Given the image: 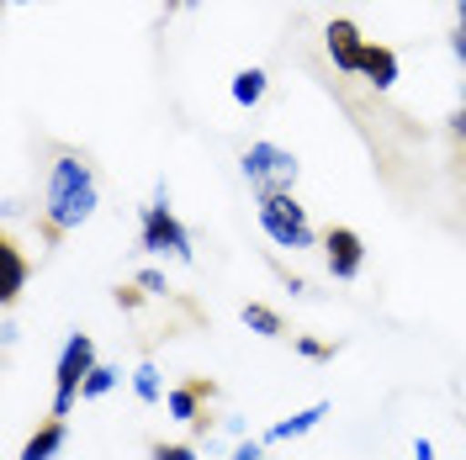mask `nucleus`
Wrapping results in <instances>:
<instances>
[{
    "mask_svg": "<svg viewBox=\"0 0 466 460\" xmlns=\"http://www.w3.org/2000/svg\"><path fill=\"white\" fill-rule=\"evenodd\" d=\"M138 302H144V291H133V286L116 291V307H138Z\"/></svg>",
    "mask_w": 466,
    "mask_h": 460,
    "instance_id": "nucleus-21",
    "label": "nucleus"
},
{
    "mask_svg": "<svg viewBox=\"0 0 466 460\" xmlns=\"http://www.w3.org/2000/svg\"><path fill=\"white\" fill-rule=\"evenodd\" d=\"M255 212H260V228L270 244H281V249H313V223H308V206L297 202L291 191H276V196H260L255 202Z\"/></svg>",
    "mask_w": 466,
    "mask_h": 460,
    "instance_id": "nucleus-2",
    "label": "nucleus"
},
{
    "mask_svg": "<svg viewBox=\"0 0 466 460\" xmlns=\"http://www.w3.org/2000/svg\"><path fill=\"white\" fill-rule=\"evenodd\" d=\"M64 434H69V429H64V418H48V424L22 445V460H54L58 445H64Z\"/></svg>",
    "mask_w": 466,
    "mask_h": 460,
    "instance_id": "nucleus-11",
    "label": "nucleus"
},
{
    "mask_svg": "<svg viewBox=\"0 0 466 460\" xmlns=\"http://www.w3.org/2000/svg\"><path fill=\"white\" fill-rule=\"evenodd\" d=\"M138 286H144V291H154V296H165V291H170V286H165V275H159V270H144V275H138Z\"/></svg>",
    "mask_w": 466,
    "mask_h": 460,
    "instance_id": "nucleus-20",
    "label": "nucleus"
},
{
    "mask_svg": "<svg viewBox=\"0 0 466 460\" xmlns=\"http://www.w3.org/2000/svg\"><path fill=\"white\" fill-rule=\"evenodd\" d=\"M360 80L377 90H392L398 85V54L387 43H366V58H360Z\"/></svg>",
    "mask_w": 466,
    "mask_h": 460,
    "instance_id": "nucleus-10",
    "label": "nucleus"
},
{
    "mask_svg": "<svg viewBox=\"0 0 466 460\" xmlns=\"http://www.w3.org/2000/svg\"><path fill=\"white\" fill-rule=\"evenodd\" d=\"M138 238H144L148 255L191 259V233H186V223L165 206V191H159V202L154 206H144V217H138Z\"/></svg>",
    "mask_w": 466,
    "mask_h": 460,
    "instance_id": "nucleus-5",
    "label": "nucleus"
},
{
    "mask_svg": "<svg viewBox=\"0 0 466 460\" xmlns=\"http://www.w3.org/2000/svg\"><path fill=\"white\" fill-rule=\"evenodd\" d=\"M413 460H435V445H430V439H419V445H413Z\"/></svg>",
    "mask_w": 466,
    "mask_h": 460,
    "instance_id": "nucleus-22",
    "label": "nucleus"
},
{
    "mask_svg": "<svg viewBox=\"0 0 466 460\" xmlns=\"http://www.w3.org/2000/svg\"><path fill=\"white\" fill-rule=\"evenodd\" d=\"M133 392H138L144 403H159V375H154V365H138V371H133Z\"/></svg>",
    "mask_w": 466,
    "mask_h": 460,
    "instance_id": "nucleus-17",
    "label": "nucleus"
},
{
    "mask_svg": "<svg viewBox=\"0 0 466 460\" xmlns=\"http://www.w3.org/2000/svg\"><path fill=\"white\" fill-rule=\"evenodd\" d=\"M456 27L466 32V0H456Z\"/></svg>",
    "mask_w": 466,
    "mask_h": 460,
    "instance_id": "nucleus-24",
    "label": "nucleus"
},
{
    "mask_svg": "<svg viewBox=\"0 0 466 460\" xmlns=\"http://www.w3.org/2000/svg\"><path fill=\"white\" fill-rule=\"evenodd\" d=\"M323 48H329V58H334V69H339V75H360L366 37H360V27H355L350 16H334V22L323 27Z\"/></svg>",
    "mask_w": 466,
    "mask_h": 460,
    "instance_id": "nucleus-7",
    "label": "nucleus"
},
{
    "mask_svg": "<svg viewBox=\"0 0 466 460\" xmlns=\"http://www.w3.org/2000/svg\"><path fill=\"white\" fill-rule=\"evenodd\" d=\"M233 460H260V445H255V439H249V445H238V455Z\"/></svg>",
    "mask_w": 466,
    "mask_h": 460,
    "instance_id": "nucleus-23",
    "label": "nucleus"
},
{
    "mask_svg": "<svg viewBox=\"0 0 466 460\" xmlns=\"http://www.w3.org/2000/svg\"><path fill=\"white\" fill-rule=\"evenodd\" d=\"M238 317H244V323H249V328H255L260 339H281V334H287V323L270 313L265 302H244V313H238Z\"/></svg>",
    "mask_w": 466,
    "mask_h": 460,
    "instance_id": "nucleus-14",
    "label": "nucleus"
},
{
    "mask_svg": "<svg viewBox=\"0 0 466 460\" xmlns=\"http://www.w3.org/2000/svg\"><path fill=\"white\" fill-rule=\"evenodd\" d=\"M16 5H32V0H16Z\"/></svg>",
    "mask_w": 466,
    "mask_h": 460,
    "instance_id": "nucleus-25",
    "label": "nucleus"
},
{
    "mask_svg": "<svg viewBox=\"0 0 466 460\" xmlns=\"http://www.w3.org/2000/svg\"><path fill=\"white\" fill-rule=\"evenodd\" d=\"M154 460H197V450H191V445H165V439H159V445H154Z\"/></svg>",
    "mask_w": 466,
    "mask_h": 460,
    "instance_id": "nucleus-18",
    "label": "nucleus"
},
{
    "mask_svg": "<svg viewBox=\"0 0 466 460\" xmlns=\"http://www.w3.org/2000/svg\"><path fill=\"white\" fill-rule=\"evenodd\" d=\"M265 85H270L265 69H238V75H233V101H238V106H260Z\"/></svg>",
    "mask_w": 466,
    "mask_h": 460,
    "instance_id": "nucleus-13",
    "label": "nucleus"
},
{
    "mask_svg": "<svg viewBox=\"0 0 466 460\" xmlns=\"http://www.w3.org/2000/svg\"><path fill=\"white\" fill-rule=\"evenodd\" d=\"M116 375H122V371H112V365H96V371H90V381H86V392H80V403H96V397H106V392L116 386Z\"/></svg>",
    "mask_w": 466,
    "mask_h": 460,
    "instance_id": "nucleus-16",
    "label": "nucleus"
},
{
    "mask_svg": "<svg viewBox=\"0 0 466 460\" xmlns=\"http://www.w3.org/2000/svg\"><path fill=\"white\" fill-rule=\"evenodd\" d=\"M323 418H329V403H313V407H302V413H291L287 424H276V429H270V439H297V434L319 429Z\"/></svg>",
    "mask_w": 466,
    "mask_h": 460,
    "instance_id": "nucleus-12",
    "label": "nucleus"
},
{
    "mask_svg": "<svg viewBox=\"0 0 466 460\" xmlns=\"http://www.w3.org/2000/svg\"><path fill=\"white\" fill-rule=\"evenodd\" d=\"M297 349H302L308 360H334V345H323V339H297Z\"/></svg>",
    "mask_w": 466,
    "mask_h": 460,
    "instance_id": "nucleus-19",
    "label": "nucleus"
},
{
    "mask_svg": "<svg viewBox=\"0 0 466 460\" xmlns=\"http://www.w3.org/2000/svg\"><path fill=\"white\" fill-rule=\"evenodd\" d=\"M96 202H101L96 165H90L80 148H58L54 165H48V180H43V238L58 244L64 233L86 228Z\"/></svg>",
    "mask_w": 466,
    "mask_h": 460,
    "instance_id": "nucleus-1",
    "label": "nucleus"
},
{
    "mask_svg": "<svg viewBox=\"0 0 466 460\" xmlns=\"http://www.w3.org/2000/svg\"><path fill=\"white\" fill-rule=\"evenodd\" d=\"M27 275H32V265H27V255H22V244L5 233V238H0V302H5V307L22 296Z\"/></svg>",
    "mask_w": 466,
    "mask_h": 460,
    "instance_id": "nucleus-9",
    "label": "nucleus"
},
{
    "mask_svg": "<svg viewBox=\"0 0 466 460\" xmlns=\"http://www.w3.org/2000/svg\"><path fill=\"white\" fill-rule=\"evenodd\" d=\"M244 180L255 185V196H276L297 185V154L281 144H249L244 148Z\"/></svg>",
    "mask_w": 466,
    "mask_h": 460,
    "instance_id": "nucleus-4",
    "label": "nucleus"
},
{
    "mask_svg": "<svg viewBox=\"0 0 466 460\" xmlns=\"http://www.w3.org/2000/svg\"><path fill=\"white\" fill-rule=\"evenodd\" d=\"M451 54H456V64H461V106H456V116H451V127L466 138V32L461 27L451 32Z\"/></svg>",
    "mask_w": 466,
    "mask_h": 460,
    "instance_id": "nucleus-15",
    "label": "nucleus"
},
{
    "mask_svg": "<svg viewBox=\"0 0 466 460\" xmlns=\"http://www.w3.org/2000/svg\"><path fill=\"white\" fill-rule=\"evenodd\" d=\"M212 381L207 375H197V381H186V386H175L170 397H165V407H170V418H180V424H191V429H207V413L202 403H212Z\"/></svg>",
    "mask_w": 466,
    "mask_h": 460,
    "instance_id": "nucleus-8",
    "label": "nucleus"
},
{
    "mask_svg": "<svg viewBox=\"0 0 466 460\" xmlns=\"http://www.w3.org/2000/svg\"><path fill=\"white\" fill-rule=\"evenodd\" d=\"M323 265L334 281H355L360 265H366V238L355 228H329L323 233Z\"/></svg>",
    "mask_w": 466,
    "mask_h": 460,
    "instance_id": "nucleus-6",
    "label": "nucleus"
},
{
    "mask_svg": "<svg viewBox=\"0 0 466 460\" xmlns=\"http://www.w3.org/2000/svg\"><path fill=\"white\" fill-rule=\"evenodd\" d=\"M101 360H96V339L90 334H75L69 345L58 349V365H54V413L48 418H69V407H75V397L86 392L90 371H96Z\"/></svg>",
    "mask_w": 466,
    "mask_h": 460,
    "instance_id": "nucleus-3",
    "label": "nucleus"
}]
</instances>
